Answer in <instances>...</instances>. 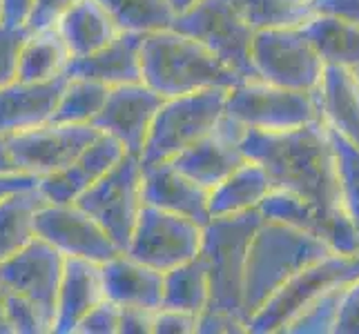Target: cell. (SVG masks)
<instances>
[{"instance_id": "obj_1", "label": "cell", "mask_w": 359, "mask_h": 334, "mask_svg": "<svg viewBox=\"0 0 359 334\" xmlns=\"http://www.w3.org/2000/svg\"><path fill=\"white\" fill-rule=\"evenodd\" d=\"M239 147L266 167L275 188L297 192L326 216L330 245L339 254L359 252V234L341 205L335 152L324 120L275 134L243 130Z\"/></svg>"}, {"instance_id": "obj_2", "label": "cell", "mask_w": 359, "mask_h": 334, "mask_svg": "<svg viewBox=\"0 0 359 334\" xmlns=\"http://www.w3.org/2000/svg\"><path fill=\"white\" fill-rule=\"evenodd\" d=\"M264 216L259 209L215 216L203 228L201 256L210 279V305L199 316V332H248L243 312V267L248 243Z\"/></svg>"}, {"instance_id": "obj_3", "label": "cell", "mask_w": 359, "mask_h": 334, "mask_svg": "<svg viewBox=\"0 0 359 334\" xmlns=\"http://www.w3.org/2000/svg\"><path fill=\"white\" fill-rule=\"evenodd\" d=\"M337 252L326 239L288 223L264 218L248 243L243 267V312L250 319L290 277Z\"/></svg>"}, {"instance_id": "obj_4", "label": "cell", "mask_w": 359, "mask_h": 334, "mask_svg": "<svg viewBox=\"0 0 359 334\" xmlns=\"http://www.w3.org/2000/svg\"><path fill=\"white\" fill-rule=\"evenodd\" d=\"M141 71L143 83L163 98L241 83L201 41L175 27L143 34Z\"/></svg>"}, {"instance_id": "obj_5", "label": "cell", "mask_w": 359, "mask_h": 334, "mask_svg": "<svg viewBox=\"0 0 359 334\" xmlns=\"http://www.w3.org/2000/svg\"><path fill=\"white\" fill-rule=\"evenodd\" d=\"M228 88L170 96L161 105L141 152V165L172 160L185 147L212 134L224 118Z\"/></svg>"}, {"instance_id": "obj_6", "label": "cell", "mask_w": 359, "mask_h": 334, "mask_svg": "<svg viewBox=\"0 0 359 334\" xmlns=\"http://www.w3.org/2000/svg\"><path fill=\"white\" fill-rule=\"evenodd\" d=\"M355 254L330 252L317 263L304 267L277 288L264 305L248 319V332L252 334H277L290 332L294 323L313 310L324 299V294L339 286Z\"/></svg>"}, {"instance_id": "obj_7", "label": "cell", "mask_w": 359, "mask_h": 334, "mask_svg": "<svg viewBox=\"0 0 359 334\" xmlns=\"http://www.w3.org/2000/svg\"><path fill=\"white\" fill-rule=\"evenodd\" d=\"M226 116L243 130L275 134L308 125L319 118V111L311 92L245 78L228 90Z\"/></svg>"}, {"instance_id": "obj_8", "label": "cell", "mask_w": 359, "mask_h": 334, "mask_svg": "<svg viewBox=\"0 0 359 334\" xmlns=\"http://www.w3.org/2000/svg\"><path fill=\"white\" fill-rule=\"evenodd\" d=\"M250 65L266 83L313 94L326 63L302 27H262L252 34Z\"/></svg>"}, {"instance_id": "obj_9", "label": "cell", "mask_w": 359, "mask_h": 334, "mask_svg": "<svg viewBox=\"0 0 359 334\" xmlns=\"http://www.w3.org/2000/svg\"><path fill=\"white\" fill-rule=\"evenodd\" d=\"M76 205L83 207L109 234V239L116 243L121 252H126L143 207L141 158L126 154L112 169L105 172L79 196Z\"/></svg>"}, {"instance_id": "obj_10", "label": "cell", "mask_w": 359, "mask_h": 334, "mask_svg": "<svg viewBox=\"0 0 359 334\" xmlns=\"http://www.w3.org/2000/svg\"><path fill=\"white\" fill-rule=\"evenodd\" d=\"M203 228L188 216L143 203L126 254L165 274L201 252Z\"/></svg>"}, {"instance_id": "obj_11", "label": "cell", "mask_w": 359, "mask_h": 334, "mask_svg": "<svg viewBox=\"0 0 359 334\" xmlns=\"http://www.w3.org/2000/svg\"><path fill=\"white\" fill-rule=\"evenodd\" d=\"M172 27L201 41L241 81L257 78L250 65L255 27L234 9L230 0H201L199 5L177 16Z\"/></svg>"}, {"instance_id": "obj_12", "label": "cell", "mask_w": 359, "mask_h": 334, "mask_svg": "<svg viewBox=\"0 0 359 334\" xmlns=\"http://www.w3.org/2000/svg\"><path fill=\"white\" fill-rule=\"evenodd\" d=\"M98 136L94 125H67V123H45L34 130L7 134L11 160L20 174L47 176L67 167L85 147Z\"/></svg>"}, {"instance_id": "obj_13", "label": "cell", "mask_w": 359, "mask_h": 334, "mask_svg": "<svg viewBox=\"0 0 359 334\" xmlns=\"http://www.w3.org/2000/svg\"><path fill=\"white\" fill-rule=\"evenodd\" d=\"M36 237L47 241L63 256H79L105 263L121 250L109 234L76 203H45L34 218Z\"/></svg>"}, {"instance_id": "obj_14", "label": "cell", "mask_w": 359, "mask_h": 334, "mask_svg": "<svg viewBox=\"0 0 359 334\" xmlns=\"http://www.w3.org/2000/svg\"><path fill=\"white\" fill-rule=\"evenodd\" d=\"M165 98L145 83H128L109 88L107 101L92 125L126 147L128 154L141 156L152 123Z\"/></svg>"}, {"instance_id": "obj_15", "label": "cell", "mask_w": 359, "mask_h": 334, "mask_svg": "<svg viewBox=\"0 0 359 334\" xmlns=\"http://www.w3.org/2000/svg\"><path fill=\"white\" fill-rule=\"evenodd\" d=\"M63 265L65 256L36 237L20 252L0 263V288L27 296L56 319V294Z\"/></svg>"}, {"instance_id": "obj_16", "label": "cell", "mask_w": 359, "mask_h": 334, "mask_svg": "<svg viewBox=\"0 0 359 334\" xmlns=\"http://www.w3.org/2000/svg\"><path fill=\"white\" fill-rule=\"evenodd\" d=\"M241 134L243 127L230 120L224 111V118L219 120L212 134H208L201 141L185 147L170 163L210 192L248 158L239 147Z\"/></svg>"}, {"instance_id": "obj_17", "label": "cell", "mask_w": 359, "mask_h": 334, "mask_svg": "<svg viewBox=\"0 0 359 334\" xmlns=\"http://www.w3.org/2000/svg\"><path fill=\"white\" fill-rule=\"evenodd\" d=\"M126 154H128L126 147L114 136L98 132L96 139L67 167L52 172L47 176H41L36 181V188L45 196L47 203H56V205L76 203L79 196L92 183L101 179L105 172L112 169Z\"/></svg>"}, {"instance_id": "obj_18", "label": "cell", "mask_w": 359, "mask_h": 334, "mask_svg": "<svg viewBox=\"0 0 359 334\" xmlns=\"http://www.w3.org/2000/svg\"><path fill=\"white\" fill-rule=\"evenodd\" d=\"M105 299L107 294L103 263L79 256H65L63 277H60L56 294L54 334H74L79 321Z\"/></svg>"}, {"instance_id": "obj_19", "label": "cell", "mask_w": 359, "mask_h": 334, "mask_svg": "<svg viewBox=\"0 0 359 334\" xmlns=\"http://www.w3.org/2000/svg\"><path fill=\"white\" fill-rule=\"evenodd\" d=\"M67 74L54 81H11L0 88V136L52 123Z\"/></svg>"}, {"instance_id": "obj_20", "label": "cell", "mask_w": 359, "mask_h": 334, "mask_svg": "<svg viewBox=\"0 0 359 334\" xmlns=\"http://www.w3.org/2000/svg\"><path fill=\"white\" fill-rule=\"evenodd\" d=\"M208 199L210 192L179 172L170 160L143 165V203L205 225L210 221Z\"/></svg>"}, {"instance_id": "obj_21", "label": "cell", "mask_w": 359, "mask_h": 334, "mask_svg": "<svg viewBox=\"0 0 359 334\" xmlns=\"http://www.w3.org/2000/svg\"><path fill=\"white\" fill-rule=\"evenodd\" d=\"M313 98L324 125L359 145V78L355 69L324 65Z\"/></svg>"}, {"instance_id": "obj_22", "label": "cell", "mask_w": 359, "mask_h": 334, "mask_svg": "<svg viewBox=\"0 0 359 334\" xmlns=\"http://www.w3.org/2000/svg\"><path fill=\"white\" fill-rule=\"evenodd\" d=\"M141 41L143 34L121 32L114 41H109L98 52L72 58L67 76H83L116 88L128 83H143L141 71Z\"/></svg>"}, {"instance_id": "obj_23", "label": "cell", "mask_w": 359, "mask_h": 334, "mask_svg": "<svg viewBox=\"0 0 359 334\" xmlns=\"http://www.w3.org/2000/svg\"><path fill=\"white\" fill-rule=\"evenodd\" d=\"M105 294L118 305H141L158 310L163 303V272L118 252L103 263Z\"/></svg>"}, {"instance_id": "obj_24", "label": "cell", "mask_w": 359, "mask_h": 334, "mask_svg": "<svg viewBox=\"0 0 359 334\" xmlns=\"http://www.w3.org/2000/svg\"><path fill=\"white\" fill-rule=\"evenodd\" d=\"M270 190H272V181L266 167L255 158H245L217 188L210 190V199H208L210 218L234 216L257 209Z\"/></svg>"}, {"instance_id": "obj_25", "label": "cell", "mask_w": 359, "mask_h": 334, "mask_svg": "<svg viewBox=\"0 0 359 334\" xmlns=\"http://www.w3.org/2000/svg\"><path fill=\"white\" fill-rule=\"evenodd\" d=\"M56 29L63 36L72 58L90 56L121 34L118 25L101 0H79L56 22Z\"/></svg>"}, {"instance_id": "obj_26", "label": "cell", "mask_w": 359, "mask_h": 334, "mask_svg": "<svg viewBox=\"0 0 359 334\" xmlns=\"http://www.w3.org/2000/svg\"><path fill=\"white\" fill-rule=\"evenodd\" d=\"M72 54L60 32L54 27L27 32L18 56V81L43 83L67 74Z\"/></svg>"}, {"instance_id": "obj_27", "label": "cell", "mask_w": 359, "mask_h": 334, "mask_svg": "<svg viewBox=\"0 0 359 334\" xmlns=\"http://www.w3.org/2000/svg\"><path fill=\"white\" fill-rule=\"evenodd\" d=\"M299 27L326 65H359V22L317 11Z\"/></svg>"}, {"instance_id": "obj_28", "label": "cell", "mask_w": 359, "mask_h": 334, "mask_svg": "<svg viewBox=\"0 0 359 334\" xmlns=\"http://www.w3.org/2000/svg\"><path fill=\"white\" fill-rule=\"evenodd\" d=\"M45 203L36 185L0 196V263L36 239L34 218Z\"/></svg>"}, {"instance_id": "obj_29", "label": "cell", "mask_w": 359, "mask_h": 334, "mask_svg": "<svg viewBox=\"0 0 359 334\" xmlns=\"http://www.w3.org/2000/svg\"><path fill=\"white\" fill-rule=\"evenodd\" d=\"M210 305V279L201 254L168 270L163 274V303L161 307L203 314Z\"/></svg>"}, {"instance_id": "obj_30", "label": "cell", "mask_w": 359, "mask_h": 334, "mask_svg": "<svg viewBox=\"0 0 359 334\" xmlns=\"http://www.w3.org/2000/svg\"><path fill=\"white\" fill-rule=\"evenodd\" d=\"M257 209H259V214L268 221L288 223V225L313 232L330 243V228H328L326 216L321 214L311 201H306L304 196H299L292 190L275 188V185H272V190L266 194V199L259 203Z\"/></svg>"}, {"instance_id": "obj_31", "label": "cell", "mask_w": 359, "mask_h": 334, "mask_svg": "<svg viewBox=\"0 0 359 334\" xmlns=\"http://www.w3.org/2000/svg\"><path fill=\"white\" fill-rule=\"evenodd\" d=\"M107 94L109 88L103 83L83 76H67L52 123L92 125L94 118L101 114V109L107 101Z\"/></svg>"}, {"instance_id": "obj_32", "label": "cell", "mask_w": 359, "mask_h": 334, "mask_svg": "<svg viewBox=\"0 0 359 334\" xmlns=\"http://www.w3.org/2000/svg\"><path fill=\"white\" fill-rule=\"evenodd\" d=\"M230 3L255 29L299 27L317 14L315 0H230Z\"/></svg>"}, {"instance_id": "obj_33", "label": "cell", "mask_w": 359, "mask_h": 334, "mask_svg": "<svg viewBox=\"0 0 359 334\" xmlns=\"http://www.w3.org/2000/svg\"><path fill=\"white\" fill-rule=\"evenodd\" d=\"M121 32L147 34L172 27L175 11L168 0H101Z\"/></svg>"}, {"instance_id": "obj_34", "label": "cell", "mask_w": 359, "mask_h": 334, "mask_svg": "<svg viewBox=\"0 0 359 334\" xmlns=\"http://www.w3.org/2000/svg\"><path fill=\"white\" fill-rule=\"evenodd\" d=\"M328 134H330L332 152H335V163H337L341 205L359 234V145L348 141L346 136L332 132L330 127H328Z\"/></svg>"}, {"instance_id": "obj_35", "label": "cell", "mask_w": 359, "mask_h": 334, "mask_svg": "<svg viewBox=\"0 0 359 334\" xmlns=\"http://www.w3.org/2000/svg\"><path fill=\"white\" fill-rule=\"evenodd\" d=\"M3 310L11 334H54V314L27 296L3 290Z\"/></svg>"}, {"instance_id": "obj_36", "label": "cell", "mask_w": 359, "mask_h": 334, "mask_svg": "<svg viewBox=\"0 0 359 334\" xmlns=\"http://www.w3.org/2000/svg\"><path fill=\"white\" fill-rule=\"evenodd\" d=\"M330 332L332 334H359V277L339 286Z\"/></svg>"}, {"instance_id": "obj_37", "label": "cell", "mask_w": 359, "mask_h": 334, "mask_svg": "<svg viewBox=\"0 0 359 334\" xmlns=\"http://www.w3.org/2000/svg\"><path fill=\"white\" fill-rule=\"evenodd\" d=\"M27 39V27H11L0 22V88L18 78V56Z\"/></svg>"}, {"instance_id": "obj_38", "label": "cell", "mask_w": 359, "mask_h": 334, "mask_svg": "<svg viewBox=\"0 0 359 334\" xmlns=\"http://www.w3.org/2000/svg\"><path fill=\"white\" fill-rule=\"evenodd\" d=\"M118 316L121 305L105 299L79 321L74 334H118Z\"/></svg>"}, {"instance_id": "obj_39", "label": "cell", "mask_w": 359, "mask_h": 334, "mask_svg": "<svg viewBox=\"0 0 359 334\" xmlns=\"http://www.w3.org/2000/svg\"><path fill=\"white\" fill-rule=\"evenodd\" d=\"M76 3L79 0H34L25 27H27V32L54 27Z\"/></svg>"}, {"instance_id": "obj_40", "label": "cell", "mask_w": 359, "mask_h": 334, "mask_svg": "<svg viewBox=\"0 0 359 334\" xmlns=\"http://www.w3.org/2000/svg\"><path fill=\"white\" fill-rule=\"evenodd\" d=\"M199 332V314L158 307L154 312L152 334H194Z\"/></svg>"}, {"instance_id": "obj_41", "label": "cell", "mask_w": 359, "mask_h": 334, "mask_svg": "<svg viewBox=\"0 0 359 334\" xmlns=\"http://www.w3.org/2000/svg\"><path fill=\"white\" fill-rule=\"evenodd\" d=\"M154 312L141 305H121L118 334H152Z\"/></svg>"}, {"instance_id": "obj_42", "label": "cell", "mask_w": 359, "mask_h": 334, "mask_svg": "<svg viewBox=\"0 0 359 334\" xmlns=\"http://www.w3.org/2000/svg\"><path fill=\"white\" fill-rule=\"evenodd\" d=\"M315 11L359 22V0H315Z\"/></svg>"}, {"instance_id": "obj_43", "label": "cell", "mask_w": 359, "mask_h": 334, "mask_svg": "<svg viewBox=\"0 0 359 334\" xmlns=\"http://www.w3.org/2000/svg\"><path fill=\"white\" fill-rule=\"evenodd\" d=\"M34 0H3V22L11 27H25Z\"/></svg>"}, {"instance_id": "obj_44", "label": "cell", "mask_w": 359, "mask_h": 334, "mask_svg": "<svg viewBox=\"0 0 359 334\" xmlns=\"http://www.w3.org/2000/svg\"><path fill=\"white\" fill-rule=\"evenodd\" d=\"M36 181L39 179L29 176V174H3L0 176V196L22 190V188H29V185H36Z\"/></svg>"}, {"instance_id": "obj_45", "label": "cell", "mask_w": 359, "mask_h": 334, "mask_svg": "<svg viewBox=\"0 0 359 334\" xmlns=\"http://www.w3.org/2000/svg\"><path fill=\"white\" fill-rule=\"evenodd\" d=\"M3 174H20V172L16 169L14 160H11L7 139H5V136H0V176H3Z\"/></svg>"}, {"instance_id": "obj_46", "label": "cell", "mask_w": 359, "mask_h": 334, "mask_svg": "<svg viewBox=\"0 0 359 334\" xmlns=\"http://www.w3.org/2000/svg\"><path fill=\"white\" fill-rule=\"evenodd\" d=\"M199 3H201V0H168L170 9L175 11V18L181 16V14H185V11L192 9L194 5H199Z\"/></svg>"}, {"instance_id": "obj_47", "label": "cell", "mask_w": 359, "mask_h": 334, "mask_svg": "<svg viewBox=\"0 0 359 334\" xmlns=\"http://www.w3.org/2000/svg\"><path fill=\"white\" fill-rule=\"evenodd\" d=\"M357 277H359V252H357V254L353 256V261H351L348 270H346V274H344L341 283L351 281V279H357Z\"/></svg>"}, {"instance_id": "obj_48", "label": "cell", "mask_w": 359, "mask_h": 334, "mask_svg": "<svg viewBox=\"0 0 359 334\" xmlns=\"http://www.w3.org/2000/svg\"><path fill=\"white\" fill-rule=\"evenodd\" d=\"M0 332L11 334V330L7 326V319H5V310H3V290H0Z\"/></svg>"}, {"instance_id": "obj_49", "label": "cell", "mask_w": 359, "mask_h": 334, "mask_svg": "<svg viewBox=\"0 0 359 334\" xmlns=\"http://www.w3.org/2000/svg\"><path fill=\"white\" fill-rule=\"evenodd\" d=\"M0 22H3V0H0Z\"/></svg>"}, {"instance_id": "obj_50", "label": "cell", "mask_w": 359, "mask_h": 334, "mask_svg": "<svg viewBox=\"0 0 359 334\" xmlns=\"http://www.w3.org/2000/svg\"><path fill=\"white\" fill-rule=\"evenodd\" d=\"M353 69H355V74H357V78H359V65H357V67H353Z\"/></svg>"}]
</instances>
